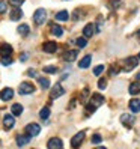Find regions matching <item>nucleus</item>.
<instances>
[{"label":"nucleus","instance_id":"nucleus-1","mask_svg":"<svg viewBox=\"0 0 140 149\" xmlns=\"http://www.w3.org/2000/svg\"><path fill=\"white\" fill-rule=\"evenodd\" d=\"M104 96L101 95V93H93L92 96H91V100H89V102H87V106H86V115L89 116V115H92V113L97 110L101 104H104Z\"/></svg>","mask_w":140,"mask_h":149},{"label":"nucleus","instance_id":"nucleus-2","mask_svg":"<svg viewBox=\"0 0 140 149\" xmlns=\"http://www.w3.org/2000/svg\"><path fill=\"white\" fill-rule=\"evenodd\" d=\"M45 20H47V12H45V9H44V8H39V9L35 11V14H33V21H35V24L41 26V24L45 23Z\"/></svg>","mask_w":140,"mask_h":149},{"label":"nucleus","instance_id":"nucleus-3","mask_svg":"<svg viewBox=\"0 0 140 149\" xmlns=\"http://www.w3.org/2000/svg\"><path fill=\"white\" fill-rule=\"evenodd\" d=\"M18 92H20L21 95L33 93V92H35V86H33L32 83H29V81H23V83L20 84V87H18Z\"/></svg>","mask_w":140,"mask_h":149},{"label":"nucleus","instance_id":"nucleus-4","mask_svg":"<svg viewBox=\"0 0 140 149\" xmlns=\"http://www.w3.org/2000/svg\"><path fill=\"white\" fill-rule=\"evenodd\" d=\"M139 65V57H134V56H130L128 59H125V66H124V71H131L134 69L136 66Z\"/></svg>","mask_w":140,"mask_h":149},{"label":"nucleus","instance_id":"nucleus-5","mask_svg":"<svg viewBox=\"0 0 140 149\" xmlns=\"http://www.w3.org/2000/svg\"><path fill=\"white\" fill-rule=\"evenodd\" d=\"M41 133V127L38 124H29L27 127H26V134H29L30 137H35V136H38Z\"/></svg>","mask_w":140,"mask_h":149},{"label":"nucleus","instance_id":"nucleus-6","mask_svg":"<svg viewBox=\"0 0 140 149\" xmlns=\"http://www.w3.org/2000/svg\"><path fill=\"white\" fill-rule=\"evenodd\" d=\"M63 93H65V89L57 83V84L53 86V89H51V92H50V98H51V100H56V98H59V96H62Z\"/></svg>","mask_w":140,"mask_h":149},{"label":"nucleus","instance_id":"nucleus-7","mask_svg":"<svg viewBox=\"0 0 140 149\" xmlns=\"http://www.w3.org/2000/svg\"><path fill=\"white\" fill-rule=\"evenodd\" d=\"M42 50L45 51V53H56V50H57V44L56 41H47V42H44V45H42Z\"/></svg>","mask_w":140,"mask_h":149},{"label":"nucleus","instance_id":"nucleus-8","mask_svg":"<svg viewBox=\"0 0 140 149\" xmlns=\"http://www.w3.org/2000/svg\"><path fill=\"white\" fill-rule=\"evenodd\" d=\"M84 140V131H80V133H77L72 139H71V146L72 148H78Z\"/></svg>","mask_w":140,"mask_h":149},{"label":"nucleus","instance_id":"nucleus-9","mask_svg":"<svg viewBox=\"0 0 140 149\" xmlns=\"http://www.w3.org/2000/svg\"><path fill=\"white\" fill-rule=\"evenodd\" d=\"M120 122H122V125L127 127V128H131L134 124V116L133 115H128V113H125V115H122L120 116Z\"/></svg>","mask_w":140,"mask_h":149},{"label":"nucleus","instance_id":"nucleus-10","mask_svg":"<svg viewBox=\"0 0 140 149\" xmlns=\"http://www.w3.org/2000/svg\"><path fill=\"white\" fill-rule=\"evenodd\" d=\"M47 146H48V149H60V148L63 146V142L59 137H53V139L48 140Z\"/></svg>","mask_w":140,"mask_h":149},{"label":"nucleus","instance_id":"nucleus-11","mask_svg":"<svg viewBox=\"0 0 140 149\" xmlns=\"http://www.w3.org/2000/svg\"><path fill=\"white\" fill-rule=\"evenodd\" d=\"M12 96H14V91L11 87H5V89L0 92V100L2 101H9Z\"/></svg>","mask_w":140,"mask_h":149},{"label":"nucleus","instance_id":"nucleus-12","mask_svg":"<svg viewBox=\"0 0 140 149\" xmlns=\"http://www.w3.org/2000/svg\"><path fill=\"white\" fill-rule=\"evenodd\" d=\"M93 33H95V24H92V23L86 24L84 29H83V36L84 38H92Z\"/></svg>","mask_w":140,"mask_h":149},{"label":"nucleus","instance_id":"nucleus-13","mask_svg":"<svg viewBox=\"0 0 140 149\" xmlns=\"http://www.w3.org/2000/svg\"><path fill=\"white\" fill-rule=\"evenodd\" d=\"M3 125H5V130H11L14 125H15V119L12 115H6L3 118Z\"/></svg>","mask_w":140,"mask_h":149},{"label":"nucleus","instance_id":"nucleus-14","mask_svg":"<svg viewBox=\"0 0 140 149\" xmlns=\"http://www.w3.org/2000/svg\"><path fill=\"white\" fill-rule=\"evenodd\" d=\"M77 51L75 50H69V51H66V53L63 54V60H66V62H74V60L77 59Z\"/></svg>","mask_w":140,"mask_h":149},{"label":"nucleus","instance_id":"nucleus-15","mask_svg":"<svg viewBox=\"0 0 140 149\" xmlns=\"http://www.w3.org/2000/svg\"><path fill=\"white\" fill-rule=\"evenodd\" d=\"M130 110L133 113H139L140 111V100H137V98L131 100L130 101Z\"/></svg>","mask_w":140,"mask_h":149},{"label":"nucleus","instance_id":"nucleus-16","mask_svg":"<svg viewBox=\"0 0 140 149\" xmlns=\"http://www.w3.org/2000/svg\"><path fill=\"white\" fill-rule=\"evenodd\" d=\"M9 17H11V20H12V21H17V20H20L21 17H23V11L20 9V8H14L12 12L9 14Z\"/></svg>","mask_w":140,"mask_h":149},{"label":"nucleus","instance_id":"nucleus-17","mask_svg":"<svg viewBox=\"0 0 140 149\" xmlns=\"http://www.w3.org/2000/svg\"><path fill=\"white\" fill-rule=\"evenodd\" d=\"M0 54L2 56H11L12 54V47L9 44H3V45H0Z\"/></svg>","mask_w":140,"mask_h":149},{"label":"nucleus","instance_id":"nucleus-18","mask_svg":"<svg viewBox=\"0 0 140 149\" xmlns=\"http://www.w3.org/2000/svg\"><path fill=\"white\" fill-rule=\"evenodd\" d=\"M128 92H130L131 95H137V93H140V81L137 80V81H134V83H131Z\"/></svg>","mask_w":140,"mask_h":149},{"label":"nucleus","instance_id":"nucleus-19","mask_svg":"<svg viewBox=\"0 0 140 149\" xmlns=\"http://www.w3.org/2000/svg\"><path fill=\"white\" fill-rule=\"evenodd\" d=\"M91 62H92V56H91V54H87V56H84V57L80 60V63H78V66H80L81 69H86L87 66L91 65Z\"/></svg>","mask_w":140,"mask_h":149},{"label":"nucleus","instance_id":"nucleus-20","mask_svg":"<svg viewBox=\"0 0 140 149\" xmlns=\"http://www.w3.org/2000/svg\"><path fill=\"white\" fill-rule=\"evenodd\" d=\"M29 142H30V136H29V134L17 137V145H18V146H24V145H27Z\"/></svg>","mask_w":140,"mask_h":149},{"label":"nucleus","instance_id":"nucleus-21","mask_svg":"<svg viewBox=\"0 0 140 149\" xmlns=\"http://www.w3.org/2000/svg\"><path fill=\"white\" fill-rule=\"evenodd\" d=\"M51 33L54 35V36H62V33H63V29L60 27L59 24H51Z\"/></svg>","mask_w":140,"mask_h":149},{"label":"nucleus","instance_id":"nucleus-22","mask_svg":"<svg viewBox=\"0 0 140 149\" xmlns=\"http://www.w3.org/2000/svg\"><path fill=\"white\" fill-rule=\"evenodd\" d=\"M68 18H69L68 11H59V12L56 14V20H57V21H68Z\"/></svg>","mask_w":140,"mask_h":149},{"label":"nucleus","instance_id":"nucleus-23","mask_svg":"<svg viewBox=\"0 0 140 149\" xmlns=\"http://www.w3.org/2000/svg\"><path fill=\"white\" fill-rule=\"evenodd\" d=\"M11 111H12L14 116H20L23 113V106L21 104H14V106L11 107Z\"/></svg>","mask_w":140,"mask_h":149},{"label":"nucleus","instance_id":"nucleus-24","mask_svg":"<svg viewBox=\"0 0 140 149\" xmlns=\"http://www.w3.org/2000/svg\"><path fill=\"white\" fill-rule=\"evenodd\" d=\"M38 83H39V86L42 87V89H48L50 87V80L45 78V77H38Z\"/></svg>","mask_w":140,"mask_h":149},{"label":"nucleus","instance_id":"nucleus-25","mask_svg":"<svg viewBox=\"0 0 140 149\" xmlns=\"http://www.w3.org/2000/svg\"><path fill=\"white\" fill-rule=\"evenodd\" d=\"M29 32H30V29H29V26H27V24H21V26H18V33L23 35V36L29 35Z\"/></svg>","mask_w":140,"mask_h":149},{"label":"nucleus","instance_id":"nucleus-26","mask_svg":"<svg viewBox=\"0 0 140 149\" xmlns=\"http://www.w3.org/2000/svg\"><path fill=\"white\" fill-rule=\"evenodd\" d=\"M50 116V107H42L41 111H39V118L41 119H48Z\"/></svg>","mask_w":140,"mask_h":149},{"label":"nucleus","instance_id":"nucleus-27","mask_svg":"<svg viewBox=\"0 0 140 149\" xmlns=\"http://www.w3.org/2000/svg\"><path fill=\"white\" fill-rule=\"evenodd\" d=\"M75 44H77V47H80V48H84V47L87 45V38H84V36L78 38V39H75Z\"/></svg>","mask_w":140,"mask_h":149},{"label":"nucleus","instance_id":"nucleus-28","mask_svg":"<svg viewBox=\"0 0 140 149\" xmlns=\"http://www.w3.org/2000/svg\"><path fill=\"white\" fill-rule=\"evenodd\" d=\"M57 71V68L54 65H51V66H44V72H47V74H54Z\"/></svg>","mask_w":140,"mask_h":149},{"label":"nucleus","instance_id":"nucleus-29","mask_svg":"<svg viewBox=\"0 0 140 149\" xmlns=\"http://www.w3.org/2000/svg\"><path fill=\"white\" fill-rule=\"evenodd\" d=\"M2 63L6 65V66L11 65V63H12V57H11V56H2Z\"/></svg>","mask_w":140,"mask_h":149},{"label":"nucleus","instance_id":"nucleus-30","mask_svg":"<svg viewBox=\"0 0 140 149\" xmlns=\"http://www.w3.org/2000/svg\"><path fill=\"white\" fill-rule=\"evenodd\" d=\"M8 2H9V5H12L14 8H20L24 0H8Z\"/></svg>","mask_w":140,"mask_h":149},{"label":"nucleus","instance_id":"nucleus-31","mask_svg":"<svg viewBox=\"0 0 140 149\" xmlns=\"http://www.w3.org/2000/svg\"><path fill=\"white\" fill-rule=\"evenodd\" d=\"M101 140H102V137H101L100 134H93V136H92V143H93V145L101 143Z\"/></svg>","mask_w":140,"mask_h":149},{"label":"nucleus","instance_id":"nucleus-32","mask_svg":"<svg viewBox=\"0 0 140 149\" xmlns=\"http://www.w3.org/2000/svg\"><path fill=\"white\" fill-rule=\"evenodd\" d=\"M6 9H8L6 2H5V0H0V14H5V12H6Z\"/></svg>","mask_w":140,"mask_h":149},{"label":"nucleus","instance_id":"nucleus-33","mask_svg":"<svg viewBox=\"0 0 140 149\" xmlns=\"http://www.w3.org/2000/svg\"><path fill=\"white\" fill-rule=\"evenodd\" d=\"M122 3V0H110V6L111 8H119Z\"/></svg>","mask_w":140,"mask_h":149},{"label":"nucleus","instance_id":"nucleus-34","mask_svg":"<svg viewBox=\"0 0 140 149\" xmlns=\"http://www.w3.org/2000/svg\"><path fill=\"white\" fill-rule=\"evenodd\" d=\"M102 71H104V65H100V66H97V68L93 69V74H95V75H100Z\"/></svg>","mask_w":140,"mask_h":149},{"label":"nucleus","instance_id":"nucleus-35","mask_svg":"<svg viewBox=\"0 0 140 149\" xmlns=\"http://www.w3.org/2000/svg\"><path fill=\"white\" fill-rule=\"evenodd\" d=\"M95 27H97V32H101L102 30V17H100V18H98V23H97Z\"/></svg>","mask_w":140,"mask_h":149},{"label":"nucleus","instance_id":"nucleus-36","mask_svg":"<svg viewBox=\"0 0 140 149\" xmlns=\"http://www.w3.org/2000/svg\"><path fill=\"white\" fill-rule=\"evenodd\" d=\"M106 86H107V81L104 80V78H101V80L98 81V87L100 89H106Z\"/></svg>","mask_w":140,"mask_h":149},{"label":"nucleus","instance_id":"nucleus-37","mask_svg":"<svg viewBox=\"0 0 140 149\" xmlns=\"http://www.w3.org/2000/svg\"><path fill=\"white\" fill-rule=\"evenodd\" d=\"M118 72H119V68L113 65V66L110 68V75H115V74H118Z\"/></svg>","mask_w":140,"mask_h":149},{"label":"nucleus","instance_id":"nucleus-38","mask_svg":"<svg viewBox=\"0 0 140 149\" xmlns=\"http://www.w3.org/2000/svg\"><path fill=\"white\" fill-rule=\"evenodd\" d=\"M27 75L35 77V75H36V71H35V69H29V71H27Z\"/></svg>","mask_w":140,"mask_h":149},{"label":"nucleus","instance_id":"nucleus-39","mask_svg":"<svg viewBox=\"0 0 140 149\" xmlns=\"http://www.w3.org/2000/svg\"><path fill=\"white\" fill-rule=\"evenodd\" d=\"M136 78H137V80L140 81V72H137V75H136Z\"/></svg>","mask_w":140,"mask_h":149},{"label":"nucleus","instance_id":"nucleus-40","mask_svg":"<svg viewBox=\"0 0 140 149\" xmlns=\"http://www.w3.org/2000/svg\"><path fill=\"white\" fill-rule=\"evenodd\" d=\"M139 59H140V53H139Z\"/></svg>","mask_w":140,"mask_h":149},{"label":"nucleus","instance_id":"nucleus-41","mask_svg":"<svg viewBox=\"0 0 140 149\" xmlns=\"http://www.w3.org/2000/svg\"><path fill=\"white\" fill-rule=\"evenodd\" d=\"M139 35H140V30H139Z\"/></svg>","mask_w":140,"mask_h":149}]
</instances>
